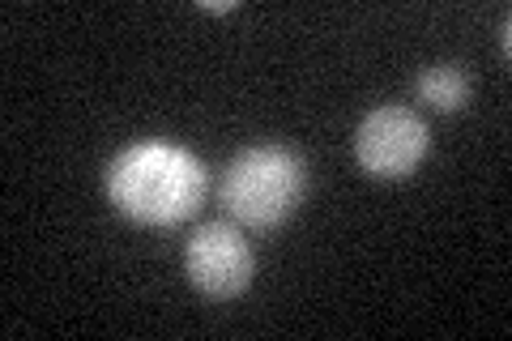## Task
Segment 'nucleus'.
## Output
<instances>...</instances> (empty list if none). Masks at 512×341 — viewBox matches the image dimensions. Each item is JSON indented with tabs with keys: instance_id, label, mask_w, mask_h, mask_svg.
<instances>
[{
	"instance_id": "obj_3",
	"label": "nucleus",
	"mask_w": 512,
	"mask_h": 341,
	"mask_svg": "<svg viewBox=\"0 0 512 341\" xmlns=\"http://www.w3.org/2000/svg\"><path fill=\"white\" fill-rule=\"evenodd\" d=\"M431 154V133L419 111L410 107H376L355 128V162L372 180H410Z\"/></svg>"
},
{
	"instance_id": "obj_1",
	"label": "nucleus",
	"mask_w": 512,
	"mask_h": 341,
	"mask_svg": "<svg viewBox=\"0 0 512 341\" xmlns=\"http://www.w3.org/2000/svg\"><path fill=\"white\" fill-rule=\"evenodd\" d=\"M107 197L137 226H175L205 201V167L197 154L167 141H137L107 167Z\"/></svg>"
},
{
	"instance_id": "obj_5",
	"label": "nucleus",
	"mask_w": 512,
	"mask_h": 341,
	"mask_svg": "<svg viewBox=\"0 0 512 341\" xmlns=\"http://www.w3.org/2000/svg\"><path fill=\"white\" fill-rule=\"evenodd\" d=\"M470 73L461 69V64H431V69L419 73L414 81V94H419V103H427L431 111H440V116H453V111H466L470 107Z\"/></svg>"
},
{
	"instance_id": "obj_2",
	"label": "nucleus",
	"mask_w": 512,
	"mask_h": 341,
	"mask_svg": "<svg viewBox=\"0 0 512 341\" xmlns=\"http://www.w3.org/2000/svg\"><path fill=\"white\" fill-rule=\"evenodd\" d=\"M303 188H308V167L295 150L282 145H252L235 154L231 167L222 171L218 197L235 222L252 231H274L299 209Z\"/></svg>"
},
{
	"instance_id": "obj_4",
	"label": "nucleus",
	"mask_w": 512,
	"mask_h": 341,
	"mask_svg": "<svg viewBox=\"0 0 512 341\" xmlns=\"http://www.w3.org/2000/svg\"><path fill=\"white\" fill-rule=\"evenodd\" d=\"M184 273L201 295L235 299L248 290L256 261H252L248 239L239 235L231 222H205L192 231L188 248H184Z\"/></svg>"
}]
</instances>
